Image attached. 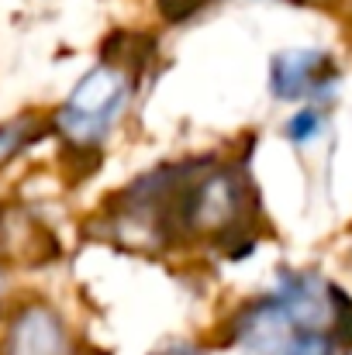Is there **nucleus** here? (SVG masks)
Instances as JSON below:
<instances>
[{
    "mask_svg": "<svg viewBox=\"0 0 352 355\" xmlns=\"http://www.w3.org/2000/svg\"><path fill=\"white\" fill-rule=\"evenodd\" d=\"M31 138H35V121L31 118H17V121L0 124V166L10 162Z\"/></svg>",
    "mask_w": 352,
    "mask_h": 355,
    "instance_id": "0eeeda50",
    "label": "nucleus"
},
{
    "mask_svg": "<svg viewBox=\"0 0 352 355\" xmlns=\"http://www.w3.org/2000/svg\"><path fill=\"white\" fill-rule=\"evenodd\" d=\"M162 355H201L197 349H169V352H162Z\"/></svg>",
    "mask_w": 352,
    "mask_h": 355,
    "instance_id": "9b49d317",
    "label": "nucleus"
},
{
    "mask_svg": "<svg viewBox=\"0 0 352 355\" xmlns=\"http://www.w3.org/2000/svg\"><path fill=\"white\" fill-rule=\"evenodd\" d=\"M318 131H321V114H318V111H301L297 118H290V124H287V135H290L297 145L311 141Z\"/></svg>",
    "mask_w": 352,
    "mask_h": 355,
    "instance_id": "9d476101",
    "label": "nucleus"
},
{
    "mask_svg": "<svg viewBox=\"0 0 352 355\" xmlns=\"http://www.w3.org/2000/svg\"><path fill=\"white\" fill-rule=\"evenodd\" d=\"M7 355H73V342L52 311L31 307L14 321L7 335Z\"/></svg>",
    "mask_w": 352,
    "mask_h": 355,
    "instance_id": "423d86ee",
    "label": "nucleus"
},
{
    "mask_svg": "<svg viewBox=\"0 0 352 355\" xmlns=\"http://www.w3.org/2000/svg\"><path fill=\"white\" fill-rule=\"evenodd\" d=\"M242 211V187L228 173H215L208 180H201L197 190H190L183 214L190 228L201 232H221L225 225H232Z\"/></svg>",
    "mask_w": 352,
    "mask_h": 355,
    "instance_id": "20e7f679",
    "label": "nucleus"
},
{
    "mask_svg": "<svg viewBox=\"0 0 352 355\" xmlns=\"http://www.w3.org/2000/svg\"><path fill=\"white\" fill-rule=\"evenodd\" d=\"M273 300L283 307L294 328H304V335H318V328L332 321V286L325 290L315 276L283 272L273 290Z\"/></svg>",
    "mask_w": 352,
    "mask_h": 355,
    "instance_id": "7ed1b4c3",
    "label": "nucleus"
},
{
    "mask_svg": "<svg viewBox=\"0 0 352 355\" xmlns=\"http://www.w3.org/2000/svg\"><path fill=\"white\" fill-rule=\"evenodd\" d=\"M124 104H128V80L115 66H97L76 83L73 97L59 111V128L76 145L101 141L121 118Z\"/></svg>",
    "mask_w": 352,
    "mask_h": 355,
    "instance_id": "f257e3e1",
    "label": "nucleus"
},
{
    "mask_svg": "<svg viewBox=\"0 0 352 355\" xmlns=\"http://www.w3.org/2000/svg\"><path fill=\"white\" fill-rule=\"evenodd\" d=\"M283 355H335V342L325 338L321 331H318V335H297V338L283 349Z\"/></svg>",
    "mask_w": 352,
    "mask_h": 355,
    "instance_id": "1a4fd4ad",
    "label": "nucleus"
},
{
    "mask_svg": "<svg viewBox=\"0 0 352 355\" xmlns=\"http://www.w3.org/2000/svg\"><path fill=\"white\" fill-rule=\"evenodd\" d=\"M294 324L283 314V307L266 297L252 307H245V314L238 318V342L255 355H283V349L294 342Z\"/></svg>",
    "mask_w": 352,
    "mask_h": 355,
    "instance_id": "39448f33",
    "label": "nucleus"
},
{
    "mask_svg": "<svg viewBox=\"0 0 352 355\" xmlns=\"http://www.w3.org/2000/svg\"><path fill=\"white\" fill-rule=\"evenodd\" d=\"M332 324L342 345H352V297L332 286Z\"/></svg>",
    "mask_w": 352,
    "mask_h": 355,
    "instance_id": "6e6552de",
    "label": "nucleus"
},
{
    "mask_svg": "<svg viewBox=\"0 0 352 355\" xmlns=\"http://www.w3.org/2000/svg\"><path fill=\"white\" fill-rule=\"evenodd\" d=\"M328 55L315 49H290L273 55L269 62V87L280 101H301L318 90H328Z\"/></svg>",
    "mask_w": 352,
    "mask_h": 355,
    "instance_id": "f03ea898",
    "label": "nucleus"
},
{
    "mask_svg": "<svg viewBox=\"0 0 352 355\" xmlns=\"http://www.w3.org/2000/svg\"><path fill=\"white\" fill-rule=\"evenodd\" d=\"M0 293H3V276H0Z\"/></svg>",
    "mask_w": 352,
    "mask_h": 355,
    "instance_id": "f8f14e48",
    "label": "nucleus"
}]
</instances>
